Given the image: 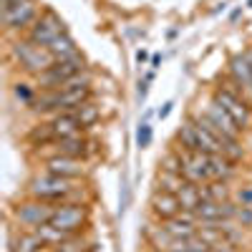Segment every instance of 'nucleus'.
<instances>
[{"label": "nucleus", "mask_w": 252, "mask_h": 252, "mask_svg": "<svg viewBox=\"0 0 252 252\" xmlns=\"http://www.w3.org/2000/svg\"><path fill=\"white\" fill-rule=\"evenodd\" d=\"M26 197L33 199H43V202H53V204H63V202H81V179H66L51 172H38L26 182Z\"/></svg>", "instance_id": "1"}, {"label": "nucleus", "mask_w": 252, "mask_h": 252, "mask_svg": "<svg viewBox=\"0 0 252 252\" xmlns=\"http://www.w3.org/2000/svg\"><path fill=\"white\" fill-rule=\"evenodd\" d=\"M8 53H10V58L15 61V66L23 71L26 76H31L33 81H35L40 73H46L53 63H56L53 53H51L46 46H40V43H35V40H31L28 35H18L15 40H10Z\"/></svg>", "instance_id": "2"}, {"label": "nucleus", "mask_w": 252, "mask_h": 252, "mask_svg": "<svg viewBox=\"0 0 252 252\" xmlns=\"http://www.w3.org/2000/svg\"><path fill=\"white\" fill-rule=\"evenodd\" d=\"M56 209H58V204H53V202L26 197L10 207V222L20 232H35V229H40L43 224L51 222Z\"/></svg>", "instance_id": "3"}, {"label": "nucleus", "mask_w": 252, "mask_h": 252, "mask_svg": "<svg viewBox=\"0 0 252 252\" xmlns=\"http://www.w3.org/2000/svg\"><path fill=\"white\" fill-rule=\"evenodd\" d=\"M212 101H217L220 106L235 119V124L242 131H247L252 126V101L247 98L245 91H240L235 86V81L229 78V83H220L212 91Z\"/></svg>", "instance_id": "4"}, {"label": "nucleus", "mask_w": 252, "mask_h": 252, "mask_svg": "<svg viewBox=\"0 0 252 252\" xmlns=\"http://www.w3.org/2000/svg\"><path fill=\"white\" fill-rule=\"evenodd\" d=\"M51 227L61 229L63 235H81L91 227V207L89 202H63L58 204L56 215L48 222Z\"/></svg>", "instance_id": "5"}, {"label": "nucleus", "mask_w": 252, "mask_h": 252, "mask_svg": "<svg viewBox=\"0 0 252 252\" xmlns=\"http://www.w3.org/2000/svg\"><path fill=\"white\" fill-rule=\"evenodd\" d=\"M43 13L38 0H26L18 5H5L3 8V26L8 35H26L31 31V26L38 20V15Z\"/></svg>", "instance_id": "6"}, {"label": "nucleus", "mask_w": 252, "mask_h": 252, "mask_svg": "<svg viewBox=\"0 0 252 252\" xmlns=\"http://www.w3.org/2000/svg\"><path fill=\"white\" fill-rule=\"evenodd\" d=\"M204 121H207V126H209V129H212L222 141H242V129H240V126L235 124V119L232 116H229L222 106H220V103L217 101H212V98H209V103H207V109L199 114Z\"/></svg>", "instance_id": "7"}, {"label": "nucleus", "mask_w": 252, "mask_h": 252, "mask_svg": "<svg viewBox=\"0 0 252 252\" xmlns=\"http://www.w3.org/2000/svg\"><path fill=\"white\" fill-rule=\"evenodd\" d=\"M63 33H68L66 31V23H63V18L53 10V8H43V13L38 15V20L31 26V31L26 33L31 40H35V43H40V46H51L53 40L58 38V35H63Z\"/></svg>", "instance_id": "8"}, {"label": "nucleus", "mask_w": 252, "mask_h": 252, "mask_svg": "<svg viewBox=\"0 0 252 252\" xmlns=\"http://www.w3.org/2000/svg\"><path fill=\"white\" fill-rule=\"evenodd\" d=\"M43 169L66 179H83L89 174L86 159H73V157H63V154H51L43 159Z\"/></svg>", "instance_id": "9"}, {"label": "nucleus", "mask_w": 252, "mask_h": 252, "mask_svg": "<svg viewBox=\"0 0 252 252\" xmlns=\"http://www.w3.org/2000/svg\"><path fill=\"white\" fill-rule=\"evenodd\" d=\"M194 215H197L199 224L229 222V220H235V215H237V202L235 199H229V202H209V199H204L194 209Z\"/></svg>", "instance_id": "10"}, {"label": "nucleus", "mask_w": 252, "mask_h": 252, "mask_svg": "<svg viewBox=\"0 0 252 252\" xmlns=\"http://www.w3.org/2000/svg\"><path fill=\"white\" fill-rule=\"evenodd\" d=\"M149 212L157 222H169L182 212V204L177 199V194L169 192H161V189H154L152 197H149Z\"/></svg>", "instance_id": "11"}, {"label": "nucleus", "mask_w": 252, "mask_h": 252, "mask_svg": "<svg viewBox=\"0 0 252 252\" xmlns=\"http://www.w3.org/2000/svg\"><path fill=\"white\" fill-rule=\"evenodd\" d=\"M161 224L172 235V240H189V237L199 235V220L194 212H179L174 220L161 222Z\"/></svg>", "instance_id": "12"}, {"label": "nucleus", "mask_w": 252, "mask_h": 252, "mask_svg": "<svg viewBox=\"0 0 252 252\" xmlns=\"http://www.w3.org/2000/svg\"><path fill=\"white\" fill-rule=\"evenodd\" d=\"M229 78L235 81V86L240 91L247 94V98L252 96V66L247 53H235L229 58Z\"/></svg>", "instance_id": "13"}, {"label": "nucleus", "mask_w": 252, "mask_h": 252, "mask_svg": "<svg viewBox=\"0 0 252 252\" xmlns=\"http://www.w3.org/2000/svg\"><path fill=\"white\" fill-rule=\"evenodd\" d=\"M53 154L73 157V159H86V157H91V139L86 134H76V136L58 139L53 144Z\"/></svg>", "instance_id": "14"}, {"label": "nucleus", "mask_w": 252, "mask_h": 252, "mask_svg": "<svg viewBox=\"0 0 252 252\" xmlns=\"http://www.w3.org/2000/svg\"><path fill=\"white\" fill-rule=\"evenodd\" d=\"M48 121H51V129H53V134H56V141H58V139H66V136L83 134V126H81L76 111H61V114H53Z\"/></svg>", "instance_id": "15"}, {"label": "nucleus", "mask_w": 252, "mask_h": 252, "mask_svg": "<svg viewBox=\"0 0 252 252\" xmlns=\"http://www.w3.org/2000/svg\"><path fill=\"white\" fill-rule=\"evenodd\" d=\"M207 161H209V179L229 182L232 177H237V161L227 159L224 154H207Z\"/></svg>", "instance_id": "16"}, {"label": "nucleus", "mask_w": 252, "mask_h": 252, "mask_svg": "<svg viewBox=\"0 0 252 252\" xmlns=\"http://www.w3.org/2000/svg\"><path fill=\"white\" fill-rule=\"evenodd\" d=\"M48 51L53 53V58L56 61H73V58H78L81 56V51H78V46H76V40L68 35V33H63V35H58L53 43L48 46Z\"/></svg>", "instance_id": "17"}, {"label": "nucleus", "mask_w": 252, "mask_h": 252, "mask_svg": "<svg viewBox=\"0 0 252 252\" xmlns=\"http://www.w3.org/2000/svg\"><path fill=\"white\" fill-rule=\"evenodd\" d=\"M202 187V202L209 199V202H229L232 199V189H229V182H220V179H212L207 184H199Z\"/></svg>", "instance_id": "18"}, {"label": "nucleus", "mask_w": 252, "mask_h": 252, "mask_svg": "<svg viewBox=\"0 0 252 252\" xmlns=\"http://www.w3.org/2000/svg\"><path fill=\"white\" fill-rule=\"evenodd\" d=\"M94 250H96L94 240L86 232H81V235H68L61 245H56L51 252H94Z\"/></svg>", "instance_id": "19"}, {"label": "nucleus", "mask_w": 252, "mask_h": 252, "mask_svg": "<svg viewBox=\"0 0 252 252\" xmlns=\"http://www.w3.org/2000/svg\"><path fill=\"white\" fill-rule=\"evenodd\" d=\"M177 199H179V204H182V212H194V209L202 204V187L187 182V184L179 189Z\"/></svg>", "instance_id": "20"}, {"label": "nucleus", "mask_w": 252, "mask_h": 252, "mask_svg": "<svg viewBox=\"0 0 252 252\" xmlns=\"http://www.w3.org/2000/svg\"><path fill=\"white\" fill-rule=\"evenodd\" d=\"M177 144H179V149H187V152H199V139H197V129H194V124L192 119H187L179 129H177ZM204 154V152H202Z\"/></svg>", "instance_id": "21"}, {"label": "nucleus", "mask_w": 252, "mask_h": 252, "mask_svg": "<svg viewBox=\"0 0 252 252\" xmlns=\"http://www.w3.org/2000/svg\"><path fill=\"white\" fill-rule=\"evenodd\" d=\"M184 184H187V179L182 174H174V172L159 169L157 177H154V189H161V192H169V194H179V189Z\"/></svg>", "instance_id": "22"}, {"label": "nucleus", "mask_w": 252, "mask_h": 252, "mask_svg": "<svg viewBox=\"0 0 252 252\" xmlns=\"http://www.w3.org/2000/svg\"><path fill=\"white\" fill-rule=\"evenodd\" d=\"M10 94H13V98L20 103V106H31V101L38 96V83L33 81H13V86H10Z\"/></svg>", "instance_id": "23"}, {"label": "nucleus", "mask_w": 252, "mask_h": 252, "mask_svg": "<svg viewBox=\"0 0 252 252\" xmlns=\"http://www.w3.org/2000/svg\"><path fill=\"white\" fill-rule=\"evenodd\" d=\"M76 116H78V121L83 126V131H86V129H91V126H96L101 121V109L96 106V101L91 98V101L83 103V106L76 109Z\"/></svg>", "instance_id": "24"}, {"label": "nucleus", "mask_w": 252, "mask_h": 252, "mask_svg": "<svg viewBox=\"0 0 252 252\" xmlns=\"http://www.w3.org/2000/svg\"><path fill=\"white\" fill-rule=\"evenodd\" d=\"M159 169H164V172H174V174H182L184 164H182L179 152H177V149H169V152H166V154L159 159Z\"/></svg>", "instance_id": "25"}, {"label": "nucleus", "mask_w": 252, "mask_h": 252, "mask_svg": "<svg viewBox=\"0 0 252 252\" xmlns=\"http://www.w3.org/2000/svg\"><path fill=\"white\" fill-rule=\"evenodd\" d=\"M152 139H154L152 124H149V121H139V126H136V149H139V152L149 149V146H152Z\"/></svg>", "instance_id": "26"}, {"label": "nucleus", "mask_w": 252, "mask_h": 252, "mask_svg": "<svg viewBox=\"0 0 252 252\" xmlns=\"http://www.w3.org/2000/svg\"><path fill=\"white\" fill-rule=\"evenodd\" d=\"M235 220L240 222V227H252V207L237 204V215H235Z\"/></svg>", "instance_id": "27"}, {"label": "nucleus", "mask_w": 252, "mask_h": 252, "mask_svg": "<svg viewBox=\"0 0 252 252\" xmlns=\"http://www.w3.org/2000/svg\"><path fill=\"white\" fill-rule=\"evenodd\" d=\"M237 204L252 207V184H245V187L237 189Z\"/></svg>", "instance_id": "28"}, {"label": "nucleus", "mask_w": 252, "mask_h": 252, "mask_svg": "<svg viewBox=\"0 0 252 252\" xmlns=\"http://www.w3.org/2000/svg\"><path fill=\"white\" fill-rule=\"evenodd\" d=\"M146 96H149V81L141 78V81L136 83V101H139V103H144V101H146Z\"/></svg>", "instance_id": "29"}, {"label": "nucleus", "mask_w": 252, "mask_h": 252, "mask_svg": "<svg viewBox=\"0 0 252 252\" xmlns=\"http://www.w3.org/2000/svg\"><path fill=\"white\" fill-rule=\"evenodd\" d=\"M172 109H174V101H166V103H161V109L157 111V116H159V119L164 121L166 116H169V114H172Z\"/></svg>", "instance_id": "30"}, {"label": "nucleus", "mask_w": 252, "mask_h": 252, "mask_svg": "<svg viewBox=\"0 0 252 252\" xmlns=\"http://www.w3.org/2000/svg\"><path fill=\"white\" fill-rule=\"evenodd\" d=\"M134 58H136V63H139V66H144V63H146V58H149V53H146V51H144V48H139V51H136V56H134Z\"/></svg>", "instance_id": "31"}, {"label": "nucleus", "mask_w": 252, "mask_h": 252, "mask_svg": "<svg viewBox=\"0 0 252 252\" xmlns=\"http://www.w3.org/2000/svg\"><path fill=\"white\" fill-rule=\"evenodd\" d=\"M240 15H242V8H235L232 13H229V20H232V23H235V20H237Z\"/></svg>", "instance_id": "32"}, {"label": "nucleus", "mask_w": 252, "mask_h": 252, "mask_svg": "<svg viewBox=\"0 0 252 252\" xmlns=\"http://www.w3.org/2000/svg\"><path fill=\"white\" fill-rule=\"evenodd\" d=\"M159 63H161V56L154 53V56H152V68H159Z\"/></svg>", "instance_id": "33"}, {"label": "nucleus", "mask_w": 252, "mask_h": 252, "mask_svg": "<svg viewBox=\"0 0 252 252\" xmlns=\"http://www.w3.org/2000/svg\"><path fill=\"white\" fill-rule=\"evenodd\" d=\"M152 116H154V111H152V109H146V111L141 114V121H149Z\"/></svg>", "instance_id": "34"}, {"label": "nucleus", "mask_w": 252, "mask_h": 252, "mask_svg": "<svg viewBox=\"0 0 252 252\" xmlns=\"http://www.w3.org/2000/svg\"><path fill=\"white\" fill-rule=\"evenodd\" d=\"M18 3H26V0H3V8L5 5H18Z\"/></svg>", "instance_id": "35"}, {"label": "nucleus", "mask_w": 252, "mask_h": 252, "mask_svg": "<svg viewBox=\"0 0 252 252\" xmlns=\"http://www.w3.org/2000/svg\"><path fill=\"white\" fill-rule=\"evenodd\" d=\"M247 58H250V66H252V48L247 51Z\"/></svg>", "instance_id": "36"}, {"label": "nucleus", "mask_w": 252, "mask_h": 252, "mask_svg": "<svg viewBox=\"0 0 252 252\" xmlns=\"http://www.w3.org/2000/svg\"><path fill=\"white\" fill-rule=\"evenodd\" d=\"M247 8H252V0H247Z\"/></svg>", "instance_id": "37"}]
</instances>
